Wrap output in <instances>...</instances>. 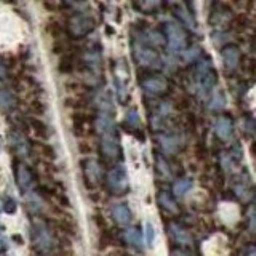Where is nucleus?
<instances>
[{
    "mask_svg": "<svg viewBox=\"0 0 256 256\" xmlns=\"http://www.w3.org/2000/svg\"><path fill=\"white\" fill-rule=\"evenodd\" d=\"M108 188L114 194H124L128 189V174L122 166H116L108 173Z\"/></svg>",
    "mask_w": 256,
    "mask_h": 256,
    "instance_id": "nucleus-5",
    "label": "nucleus"
},
{
    "mask_svg": "<svg viewBox=\"0 0 256 256\" xmlns=\"http://www.w3.org/2000/svg\"><path fill=\"white\" fill-rule=\"evenodd\" d=\"M16 109V98L8 88H0V110L5 114H10Z\"/></svg>",
    "mask_w": 256,
    "mask_h": 256,
    "instance_id": "nucleus-12",
    "label": "nucleus"
},
{
    "mask_svg": "<svg viewBox=\"0 0 256 256\" xmlns=\"http://www.w3.org/2000/svg\"><path fill=\"white\" fill-rule=\"evenodd\" d=\"M29 128H30V132L40 140L50 138V130H48V126L42 122V120H38L37 117H30L29 118Z\"/></svg>",
    "mask_w": 256,
    "mask_h": 256,
    "instance_id": "nucleus-15",
    "label": "nucleus"
},
{
    "mask_svg": "<svg viewBox=\"0 0 256 256\" xmlns=\"http://www.w3.org/2000/svg\"><path fill=\"white\" fill-rule=\"evenodd\" d=\"M160 5V0H141V8H146V10H152Z\"/></svg>",
    "mask_w": 256,
    "mask_h": 256,
    "instance_id": "nucleus-26",
    "label": "nucleus"
},
{
    "mask_svg": "<svg viewBox=\"0 0 256 256\" xmlns=\"http://www.w3.org/2000/svg\"><path fill=\"white\" fill-rule=\"evenodd\" d=\"M168 230H170V234H172V237L176 244H180V245H190L192 244V237L189 236V232L184 230L182 228H180L178 224L170 222L168 224Z\"/></svg>",
    "mask_w": 256,
    "mask_h": 256,
    "instance_id": "nucleus-13",
    "label": "nucleus"
},
{
    "mask_svg": "<svg viewBox=\"0 0 256 256\" xmlns=\"http://www.w3.org/2000/svg\"><path fill=\"white\" fill-rule=\"evenodd\" d=\"M16 182H18L20 189L26 194V192H29L32 189V186H34L36 182V178H34V173H32V170L24 164H18L16 165Z\"/></svg>",
    "mask_w": 256,
    "mask_h": 256,
    "instance_id": "nucleus-7",
    "label": "nucleus"
},
{
    "mask_svg": "<svg viewBox=\"0 0 256 256\" xmlns=\"http://www.w3.org/2000/svg\"><path fill=\"white\" fill-rule=\"evenodd\" d=\"M172 256H188V254H184V253H181V252H173Z\"/></svg>",
    "mask_w": 256,
    "mask_h": 256,
    "instance_id": "nucleus-30",
    "label": "nucleus"
},
{
    "mask_svg": "<svg viewBox=\"0 0 256 256\" xmlns=\"http://www.w3.org/2000/svg\"><path fill=\"white\" fill-rule=\"evenodd\" d=\"M6 77H8V69H6V66L4 62H0V80H6Z\"/></svg>",
    "mask_w": 256,
    "mask_h": 256,
    "instance_id": "nucleus-28",
    "label": "nucleus"
},
{
    "mask_svg": "<svg viewBox=\"0 0 256 256\" xmlns=\"http://www.w3.org/2000/svg\"><path fill=\"white\" fill-rule=\"evenodd\" d=\"M157 166H158V172L160 174L164 176V178H170L172 176V172H170V166H168V164L165 162V160L162 157H157Z\"/></svg>",
    "mask_w": 256,
    "mask_h": 256,
    "instance_id": "nucleus-24",
    "label": "nucleus"
},
{
    "mask_svg": "<svg viewBox=\"0 0 256 256\" xmlns=\"http://www.w3.org/2000/svg\"><path fill=\"white\" fill-rule=\"evenodd\" d=\"M10 142H12V149L14 150L16 156L20 157H28L30 154V142L26 138V134L22 132L14 130L10 134Z\"/></svg>",
    "mask_w": 256,
    "mask_h": 256,
    "instance_id": "nucleus-8",
    "label": "nucleus"
},
{
    "mask_svg": "<svg viewBox=\"0 0 256 256\" xmlns=\"http://www.w3.org/2000/svg\"><path fill=\"white\" fill-rule=\"evenodd\" d=\"M32 236H34V244L38 250L46 252L53 246V238L50 230H48L46 224L42 220L34 221V228H32Z\"/></svg>",
    "mask_w": 256,
    "mask_h": 256,
    "instance_id": "nucleus-4",
    "label": "nucleus"
},
{
    "mask_svg": "<svg viewBox=\"0 0 256 256\" xmlns=\"http://www.w3.org/2000/svg\"><path fill=\"white\" fill-rule=\"evenodd\" d=\"M125 122L128 125V128H138L140 126V116L136 110H128L126 112V117H125Z\"/></svg>",
    "mask_w": 256,
    "mask_h": 256,
    "instance_id": "nucleus-22",
    "label": "nucleus"
},
{
    "mask_svg": "<svg viewBox=\"0 0 256 256\" xmlns=\"http://www.w3.org/2000/svg\"><path fill=\"white\" fill-rule=\"evenodd\" d=\"M84 173H85V180L90 186H96L101 181V165L96 162V160L90 158L84 164Z\"/></svg>",
    "mask_w": 256,
    "mask_h": 256,
    "instance_id": "nucleus-10",
    "label": "nucleus"
},
{
    "mask_svg": "<svg viewBox=\"0 0 256 256\" xmlns=\"http://www.w3.org/2000/svg\"><path fill=\"white\" fill-rule=\"evenodd\" d=\"M214 130H216V134H218L221 140H229L232 136V120L228 117L218 118L216 120Z\"/></svg>",
    "mask_w": 256,
    "mask_h": 256,
    "instance_id": "nucleus-16",
    "label": "nucleus"
},
{
    "mask_svg": "<svg viewBox=\"0 0 256 256\" xmlns=\"http://www.w3.org/2000/svg\"><path fill=\"white\" fill-rule=\"evenodd\" d=\"M112 216H114V220L117 224H120V226H126L128 222L132 221V212L130 208H128L126 205H116L114 208H112Z\"/></svg>",
    "mask_w": 256,
    "mask_h": 256,
    "instance_id": "nucleus-14",
    "label": "nucleus"
},
{
    "mask_svg": "<svg viewBox=\"0 0 256 256\" xmlns=\"http://www.w3.org/2000/svg\"><path fill=\"white\" fill-rule=\"evenodd\" d=\"M221 56H222V62H224V68L228 70H234L238 62H240V52L238 48L234 46V45H228L224 50L221 52Z\"/></svg>",
    "mask_w": 256,
    "mask_h": 256,
    "instance_id": "nucleus-11",
    "label": "nucleus"
},
{
    "mask_svg": "<svg viewBox=\"0 0 256 256\" xmlns=\"http://www.w3.org/2000/svg\"><path fill=\"white\" fill-rule=\"evenodd\" d=\"M134 56H136V61H138L141 66L144 68H152V66H157L160 58H158V54L154 52V50H150V48H146V46H140V45H136L134 46Z\"/></svg>",
    "mask_w": 256,
    "mask_h": 256,
    "instance_id": "nucleus-9",
    "label": "nucleus"
},
{
    "mask_svg": "<svg viewBox=\"0 0 256 256\" xmlns=\"http://www.w3.org/2000/svg\"><path fill=\"white\" fill-rule=\"evenodd\" d=\"M64 2H68V4H74V2H77V0H64Z\"/></svg>",
    "mask_w": 256,
    "mask_h": 256,
    "instance_id": "nucleus-32",
    "label": "nucleus"
},
{
    "mask_svg": "<svg viewBox=\"0 0 256 256\" xmlns=\"http://www.w3.org/2000/svg\"><path fill=\"white\" fill-rule=\"evenodd\" d=\"M158 142H160V148H162L164 152H166V154H174L180 148L178 136H172V134L170 136H160Z\"/></svg>",
    "mask_w": 256,
    "mask_h": 256,
    "instance_id": "nucleus-18",
    "label": "nucleus"
},
{
    "mask_svg": "<svg viewBox=\"0 0 256 256\" xmlns=\"http://www.w3.org/2000/svg\"><path fill=\"white\" fill-rule=\"evenodd\" d=\"M93 29H94V21L92 16H88L85 13L74 14L68 24V32L76 38H82L88 36Z\"/></svg>",
    "mask_w": 256,
    "mask_h": 256,
    "instance_id": "nucleus-1",
    "label": "nucleus"
},
{
    "mask_svg": "<svg viewBox=\"0 0 256 256\" xmlns=\"http://www.w3.org/2000/svg\"><path fill=\"white\" fill-rule=\"evenodd\" d=\"M4 149V140H2V136H0V152H2Z\"/></svg>",
    "mask_w": 256,
    "mask_h": 256,
    "instance_id": "nucleus-31",
    "label": "nucleus"
},
{
    "mask_svg": "<svg viewBox=\"0 0 256 256\" xmlns=\"http://www.w3.org/2000/svg\"><path fill=\"white\" fill-rule=\"evenodd\" d=\"M125 240L126 244H130L134 248H142V240H141V232L134 228H130L125 230Z\"/></svg>",
    "mask_w": 256,
    "mask_h": 256,
    "instance_id": "nucleus-19",
    "label": "nucleus"
},
{
    "mask_svg": "<svg viewBox=\"0 0 256 256\" xmlns=\"http://www.w3.org/2000/svg\"><path fill=\"white\" fill-rule=\"evenodd\" d=\"M154 238H156V229H154V226L149 222L148 226H146V242H148V245L150 246L152 244H154Z\"/></svg>",
    "mask_w": 256,
    "mask_h": 256,
    "instance_id": "nucleus-25",
    "label": "nucleus"
},
{
    "mask_svg": "<svg viewBox=\"0 0 256 256\" xmlns=\"http://www.w3.org/2000/svg\"><path fill=\"white\" fill-rule=\"evenodd\" d=\"M5 212L8 213V214H13L14 212H16V202L13 198H6V202H5Z\"/></svg>",
    "mask_w": 256,
    "mask_h": 256,
    "instance_id": "nucleus-27",
    "label": "nucleus"
},
{
    "mask_svg": "<svg viewBox=\"0 0 256 256\" xmlns=\"http://www.w3.org/2000/svg\"><path fill=\"white\" fill-rule=\"evenodd\" d=\"M29 109H30L32 114H36V116H42V114H45V106H44V102L40 101L38 98H36L34 101H32V102L29 104Z\"/></svg>",
    "mask_w": 256,
    "mask_h": 256,
    "instance_id": "nucleus-23",
    "label": "nucleus"
},
{
    "mask_svg": "<svg viewBox=\"0 0 256 256\" xmlns=\"http://www.w3.org/2000/svg\"><path fill=\"white\" fill-rule=\"evenodd\" d=\"M100 134H101V152H102V156L106 158H109V160L118 158L120 157V144H118L116 128L101 132Z\"/></svg>",
    "mask_w": 256,
    "mask_h": 256,
    "instance_id": "nucleus-2",
    "label": "nucleus"
},
{
    "mask_svg": "<svg viewBox=\"0 0 256 256\" xmlns=\"http://www.w3.org/2000/svg\"><path fill=\"white\" fill-rule=\"evenodd\" d=\"M6 248H8V244H6V238L0 234V254H4L6 252Z\"/></svg>",
    "mask_w": 256,
    "mask_h": 256,
    "instance_id": "nucleus-29",
    "label": "nucleus"
},
{
    "mask_svg": "<svg viewBox=\"0 0 256 256\" xmlns=\"http://www.w3.org/2000/svg\"><path fill=\"white\" fill-rule=\"evenodd\" d=\"M26 202L30 212H38L42 208V204H40V198L37 197V194H32V192H26Z\"/></svg>",
    "mask_w": 256,
    "mask_h": 256,
    "instance_id": "nucleus-21",
    "label": "nucleus"
},
{
    "mask_svg": "<svg viewBox=\"0 0 256 256\" xmlns=\"http://www.w3.org/2000/svg\"><path fill=\"white\" fill-rule=\"evenodd\" d=\"M165 30H166V42L172 52H181L186 48L188 36L178 22H168Z\"/></svg>",
    "mask_w": 256,
    "mask_h": 256,
    "instance_id": "nucleus-3",
    "label": "nucleus"
},
{
    "mask_svg": "<svg viewBox=\"0 0 256 256\" xmlns=\"http://www.w3.org/2000/svg\"><path fill=\"white\" fill-rule=\"evenodd\" d=\"M141 85L142 88L146 90L149 94H164L168 90V82L162 77V76H154V74H149L148 77H144L141 80Z\"/></svg>",
    "mask_w": 256,
    "mask_h": 256,
    "instance_id": "nucleus-6",
    "label": "nucleus"
},
{
    "mask_svg": "<svg viewBox=\"0 0 256 256\" xmlns=\"http://www.w3.org/2000/svg\"><path fill=\"white\" fill-rule=\"evenodd\" d=\"M158 204L162 206V210H165L166 213H172V214H176L180 212L178 205H176L174 198L168 194V192H160L158 194Z\"/></svg>",
    "mask_w": 256,
    "mask_h": 256,
    "instance_id": "nucleus-17",
    "label": "nucleus"
},
{
    "mask_svg": "<svg viewBox=\"0 0 256 256\" xmlns=\"http://www.w3.org/2000/svg\"><path fill=\"white\" fill-rule=\"evenodd\" d=\"M192 189V181L188 180V178H182V180H178L174 184H173V192L176 197H182L186 196L188 192Z\"/></svg>",
    "mask_w": 256,
    "mask_h": 256,
    "instance_id": "nucleus-20",
    "label": "nucleus"
}]
</instances>
